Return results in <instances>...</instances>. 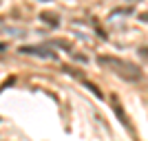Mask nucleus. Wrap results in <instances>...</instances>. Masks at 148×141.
<instances>
[{
	"instance_id": "1",
	"label": "nucleus",
	"mask_w": 148,
	"mask_h": 141,
	"mask_svg": "<svg viewBox=\"0 0 148 141\" xmlns=\"http://www.w3.org/2000/svg\"><path fill=\"white\" fill-rule=\"evenodd\" d=\"M97 64L106 71H111L113 75L122 77L124 82H139L142 80V71L137 64L128 60H119V57H113V55H99L97 57Z\"/></svg>"
},
{
	"instance_id": "8",
	"label": "nucleus",
	"mask_w": 148,
	"mask_h": 141,
	"mask_svg": "<svg viewBox=\"0 0 148 141\" xmlns=\"http://www.w3.org/2000/svg\"><path fill=\"white\" fill-rule=\"evenodd\" d=\"M139 20H142V22H148V13H139Z\"/></svg>"
},
{
	"instance_id": "5",
	"label": "nucleus",
	"mask_w": 148,
	"mask_h": 141,
	"mask_svg": "<svg viewBox=\"0 0 148 141\" xmlns=\"http://www.w3.org/2000/svg\"><path fill=\"white\" fill-rule=\"evenodd\" d=\"M71 55H73L77 62H86V55H80V53H71Z\"/></svg>"
},
{
	"instance_id": "6",
	"label": "nucleus",
	"mask_w": 148,
	"mask_h": 141,
	"mask_svg": "<svg viewBox=\"0 0 148 141\" xmlns=\"http://www.w3.org/2000/svg\"><path fill=\"white\" fill-rule=\"evenodd\" d=\"M139 55H142V57H148V46H142V49H139Z\"/></svg>"
},
{
	"instance_id": "4",
	"label": "nucleus",
	"mask_w": 148,
	"mask_h": 141,
	"mask_svg": "<svg viewBox=\"0 0 148 141\" xmlns=\"http://www.w3.org/2000/svg\"><path fill=\"white\" fill-rule=\"evenodd\" d=\"M77 77H80V75H77ZM80 80L84 82V86H86V88H88V91L93 93V95H95V97L104 99V95H102V91H99V88H97V86H95V84H91V82H86V80H84V77H80Z\"/></svg>"
},
{
	"instance_id": "3",
	"label": "nucleus",
	"mask_w": 148,
	"mask_h": 141,
	"mask_svg": "<svg viewBox=\"0 0 148 141\" xmlns=\"http://www.w3.org/2000/svg\"><path fill=\"white\" fill-rule=\"evenodd\" d=\"M40 18H42V22H47V25H51V27H58L60 25V20L56 18V16H53V13H40Z\"/></svg>"
},
{
	"instance_id": "2",
	"label": "nucleus",
	"mask_w": 148,
	"mask_h": 141,
	"mask_svg": "<svg viewBox=\"0 0 148 141\" xmlns=\"http://www.w3.org/2000/svg\"><path fill=\"white\" fill-rule=\"evenodd\" d=\"M18 53L22 55H36V57H42V60H56V51L47 46V44H36V46H20Z\"/></svg>"
},
{
	"instance_id": "10",
	"label": "nucleus",
	"mask_w": 148,
	"mask_h": 141,
	"mask_svg": "<svg viewBox=\"0 0 148 141\" xmlns=\"http://www.w3.org/2000/svg\"><path fill=\"white\" fill-rule=\"evenodd\" d=\"M128 2H137V0H128Z\"/></svg>"
},
{
	"instance_id": "9",
	"label": "nucleus",
	"mask_w": 148,
	"mask_h": 141,
	"mask_svg": "<svg viewBox=\"0 0 148 141\" xmlns=\"http://www.w3.org/2000/svg\"><path fill=\"white\" fill-rule=\"evenodd\" d=\"M7 49V44H0V51H5Z\"/></svg>"
},
{
	"instance_id": "7",
	"label": "nucleus",
	"mask_w": 148,
	"mask_h": 141,
	"mask_svg": "<svg viewBox=\"0 0 148 141\" xmlns=\"http://www.w3.org/2000/svg\"><path fill=\"white\" fill-rule=\"evenodd\" d=\"M5 31H7V25H5V20L0 18V35H2V33H5Z\"/></svg>"
},
{
	"instance_id": "11",
	"label": "nucleus",
	"mask_w": 148,
	"mask_h": 141,
	"mask_svg": "<svg viewBox=\"0 0 148 141\" xmlns=\"http://www.w3.org/2000/svg\"><path fill=\"white\" fill-rule=\"evenodd\" d=\"M42 2H51V0H42Z\"/></svg>"
}]
</instances>
